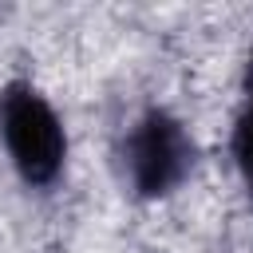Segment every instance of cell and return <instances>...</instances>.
<instances>
[{
  "label": "cell",
  "instance_id": "cell-4",
  "mask_svg": "<svg viewBox=\"0 0 253 253\" xmlns=\"http://www.w3.org/2000/svg\"><path fill=\"white\" fill-rule=\"evenodd\" d=\"M245 103H253V55L245 63Z\"/></svg>",
  "mask_w": 253,
  "mask_h": 253
},
{
  "label": "cell",
  "instance_id": "cell-2",
  "mask_svg": "<svg viewBox=\"0 0 253 253\" xmlns=\"http://www.w3.org/2000/svg\"><path fill=\"white\" fill-rule=\"evenodd\" d=\"M126 178L138 198H166L194 170V138L166 107H150L126 134Z\"/></svg>",
  "mask_w": 253,
  "mask_h": 253
},
{
  "label": "cell",
  "instance_id": "cell-3",
  "mask_svg": "<svg viewBox=\"0 0 253 253\" xmlns=\"http://www.w3.org/2000/svg\"><path fill=\"white\" fill-rule=\"evenodd\" d=\"M233 162H237V174H241L245 194L253 202V103H245L233 123Z\"/></svg>",
  "mask_w": 253,
  "mask_h": 253
},
{
  "label": "cell",
  "instance_id": "cell-1",
  "mask_svg": "<svg viewBox=\"0 0 253 253\" xmlns=\"http://www.w3.org/2000/svg\"><path fill=\"white\" fill-rule=\"evenodd\" d=\"M0 138L28 186H51L63 170L67 134L51 103L24 79L0 87Z\"/></svg>",
  "mask_w": 253,
  "mask_h": 253
}]
</instances>
